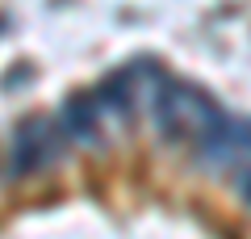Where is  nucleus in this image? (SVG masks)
I'll return each mask as SVG.
<instances>
[{
  "instance_id": "obj_1",
  "label": "nucleus",
  "mask_w": 251,
  "mask_h": 239,
  "mask_svg": "<svg viewBox=\"0 0 251 239\" xmlns=\"http://www.w3.org/2000/svg\"><path fill=\"white\" fill-rule=\"evenodd\" d=\"M159 122L163 130L180 134V139H214L222 130V114L214 109V101L205 92L188 89V84H163L159 89Z\"/></svg>"
}]
</instances>
